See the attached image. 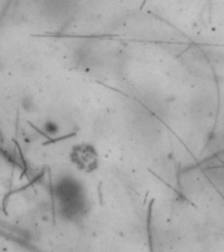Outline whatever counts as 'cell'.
<instances>
[{
	"label": "cell",
	"instance_id": "6da1fadb",
	"mask_svg": "<svg viewBox=\"0 0 224 252\" xmlns=\"http://www.w3.org/2000/svg\"><path fill=\"white\" fill-rule=\"evenodd\" d=\"M70 160L75 168L84 173L94 172L100 164L97 150L90 143L75 145L70 153Z\"/></svg>",
	"mask_w": 224,
	"mask_h": 252
},
{
	"label": "cell",
	"instance_id": "7a4b0ae2",
	"mask_svg": "<svg viewBox=\"0 0 224 252\" xmlns=\"http://www.w3.org/2000/svg\"><path fill=\"white\" fill-rule=\"evenodd\" d=\"M185 66L188 67L189 70L192 71L194 75L200 74L203 76L208 71L210 66H208L207 61L204 58L203 53L196 50H192V53H188V55L185 57Z\"/></svg>",
	"mask_w": 224,
	"mask_h": 252
}]
</instances>
